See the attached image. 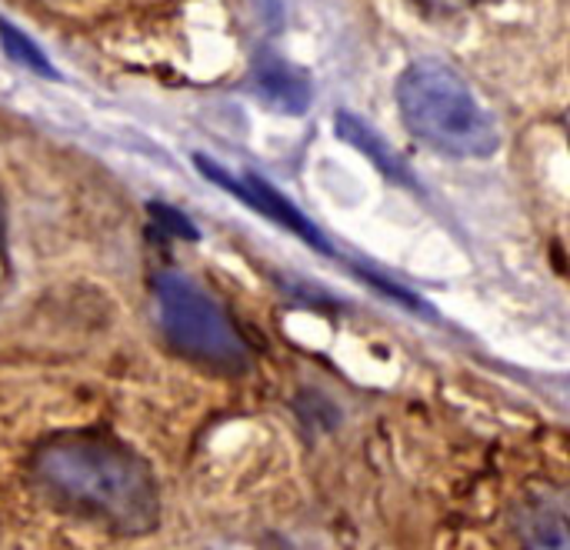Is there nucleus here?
I'll list each match as a JSON object with an SVG mask.
<instances>
[{
    "label": "nucleus",
    "mask_w": 570,
    "mask_h": 550,
    "mask_svg": "<svg viewBox=\"0 0 570 550\" xmlns=\"http://www.w3.org/2000/svg\"><path fill=\"white\" fill-rule=\"evenodd\" d=\"M397 110L404 127L448 157L484 160L501 150V127L474 87L444 60H414L397 77Z\"/></svg>",
    "instance_id": "f03ea898"
},
{
    "label": "nucleus",
    "mask_w": 570,
    "mask_h": 550,
    "mask_svg": "<svg viewBox=\"0 0 570 550\" xmlns=\"http://www.w3.org/2000/svg\"><path fill=\"white\" fill-rule=\"evenodd\" d=\"M7 254V214H3V197H0V261Z\"/></svg>",
    "instance_id": "9d476101"
},
{
    "label": "nucleus",
    "mask_w": 570,
    "mask_h": 550,
    "mask_svg": "<svg viewBox=\"0 0 570 550\" xmlns=\"http://www.w3.org/2000/svg\"><path fill=\"white\" fill-rule=\"evenodd\" d=\"M250 87H254V94L267 107H274L281 114H291V117L307 114V107L314 100L311 77L301 67H294L284 57H274V53H261L254 60V67H250Z\"/></svg>",
    "instance_id": "39448f33"
},
{
    "label": "nucleus",
    "mask_w": 570,
    "mask_h": 550,
    "mask_svg": "<svg viewBox=\"0 0 570 550\" xmlns=\"http://www.w3.org/2000/svg\"><path fill=\"white\" fill-rule=\"evenodd\" d=\"M337 134H341V140H347L351 147H357L361 154H367V157L384 170V174H391V177H404L401 157L391 150V144H387V140H381V134H377L364 117L341 110V114H337Z\"/></svg>",
    "instance_id": "0eeeda50"
},
{
    "label": "nucleus",
    "mask_w": 570,
    "mask_h": 550,
    "mask_svg": "<svg viewBox=\"0 0 570 550\" xmlns=\"http://www.w3.org/2000/svg\"><path fill=\"white\" fill-rule=\"evenodd\" d=\"M521 534L528 550H568V514L554 501H534L521 514Z\"/></svg>",
    "instance_id": "423d86ee"
},
{
    "label": "nucleus",
    "mask_w": 570,
    "mask_h": 550,
    "mask_svg": "<svg viewBox=\"0 0 570 550\" xmlns=\"http://www.w3.org/2000/svg\"><path fill=\"white\" fill-rule=\"evenodd\" d=\"M37 488L63 511L114 534H150L160 521V488L150 464L117 438L60 434L33 454Z\"/></svg>",
    "instance_id": "f257e3e1"
},
{
    "label": "nucleus",
    "mask_w": 570,
    "mask_h": 550,
    "mask_svg": "<svg viewBox=\"0 0 570 550\" xmlns=\"http://www.w3.org/2000/svg\"><path fill=\"white\" fill-rule=\"evenodd\" d=\"M194 167L207 177V180H214L217 187H224L227 194H234L240 204H247V207H254L257 214H264L267 220H274L277 227H287L291 234H297L304 244H311L314 251H321V254H334V244L321 234V227L304 214V210H297L294 207V200H287L277 187H271L264 177H257V174H230L227 167H220V164H214L207 154H194Z\"/></svg>",
    "instance_id": "20e7f679"
},
{
    "label": "nucleus",
    "mask_w": 570,
    "mask_h": 550,
    "mask_svg": "<svg viewBox=\"0 0 570 550\" xmlns=\"http://www.w3.org/2000/svg\"><path fill=\"white\" fill-rule=\"evenodd\" d=\"M154 307L167 344L187 361L224 374H237L247 367L250 354L237 324L220 307V301L210 297L187 274L160 271L154 277Z\"/></svg>",
    "instance_id": "7ed1b4c3"
},
{
    "label": "nucleus",
    "mask_w": 570,
    "mask_h": 550,
    "mask_svg": "<svg viewBox=\"0 0 570 550\" xmlns=\"http://www.w3.org/2000/svg\"><path fill=\"white\" fill-rule=\"evenodd\" d=\"M0 47H3V53H7L13 63H20V67L40 73V77H47V80H57V77H60L57 67L50 63V57L40 50V43L30 40L17 23H10L7 17H0Z\"/></svg>",
    "instance_id": "6e6552de"
},
{
    "label": "nucleus",
    "mask_w": 570,
    "mask_h": 550,
    "mask_svg": "<svg viewBox=\"0 0 570 550\" xmlns=\"http://www.w3.org/2000/svg\"><path fill=\"white\" fill-rule=\"evenodd\" d=\"M424 10H434V13H458V10H468V7H478L484 0H411Z\"/></svg>",
    "instance_id": "1a4fd4ad"
}]
</instances>
